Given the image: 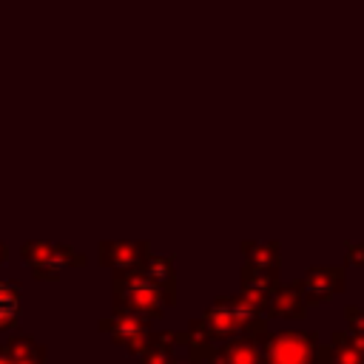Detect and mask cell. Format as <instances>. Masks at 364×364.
Instances as JSON below:
<instances>
[{"label":"cell","instance_id":"cell-1","mask_svg":"<svg viewBox=\"0 0 364 364\" xmlns=\"http://www.w3.org/2000/svg\"><path fill=\"white\" fill-rule=\"evenodd\" d=\"M20 256L26 262V267L34 270L37 279H57V273L63 270L65 262H80L82 264V256H71L68 247H60V245H48V242H26L20 247Z\"/></svg>","mask_w":364,"mask_h":364},{"label":"cell","instance_id":"cell-2","mask_svg":"<svg viewBox=\"0 0 364 364\" xmlns=\"http://www.w3.org/2000/svg\"><path fill=\"white\" fill-rule=\"evenodd\" d=\"M17 316H20V284L0 282V330L14 327Z\"/></svg>","mask_w":364,"mask_h":364},{"label":"cell","instance_id":"cell-3","mask_svg":"<svg viewBox=\"0 0 364 364\" xmlns=\"http://www.w3.org/2000/svg\"><path fill=\"white\" fill-rule=\"evenodd\" d=\"M276 364H304V344H301V338L284 336L276 344Z\"/></svg>","mask_w":364,"mask_h":364},{"label":"cell","instance_id":"cell-4","mask_svg":"<svg viewBox=\"0 0 364 364\" xmlns=\"http://www.w3.org/2000/svg\"><path fill=\"white\" fill-rule=\"evenodd\" d=\"M6 350H9L11 358H43V355H46V350H43L40 344H34L31 338H26V336L11 338V341L6 344Z\"/></svg>","mask_w":364,"mask_h":364},{"label":"cell","instance_id":"cell-5","mask_svg":"<svg viewBox=\"0 0 364 364\" xmlns=\"http://www.w3.org/2000/svg\"><path fill=\"white\" fill-rule=\"evenodd\" d=\"M11 364H43V358H11Z\"/></svg>","mask_w":364,"mask_h":364},{"label":"cell","instance_id":"cell-6","mask_svg":"<svg viewBox=\"0 0 364 364\" xmlns=\"http://www.w3.org/2000/svg\"><path fill=\"white\" fill-rule=\"evenodd\" d=\"M0 364H11V355H9V350H6V344L0 347Z\"/></svg>","mask_w":364,"mask_h":364},{"label":"cell","instance_id":"cell-7","mask_svg":"<svg viewBox=\"0 0 364 364\" xmlns=\"http://www.w3.org/2000/svg\"><path fill=\"white\" fill-rule=\"evenodd\" d=\"M6 259H9V250H6V245H3V242H0V264H3V262H6Z\"/></svg>","mask_w":364,"mask_h":364}]
</instances>
